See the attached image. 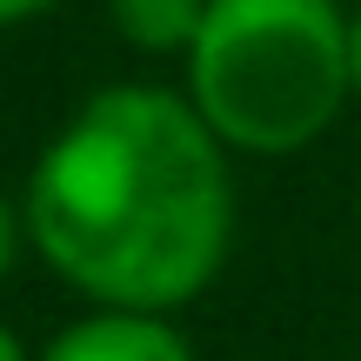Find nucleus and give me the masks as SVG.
Instances as JSON below:
<instances>
[{
    "instance_id": "f257e3e1",
    "label": "nucleus",
    "mask_w": 361,
    "mask_h": 361,
    "mask_svg": "<svg viewBox=\"0 0 361 361\" xmlns=\"http://www.w3.org/2000/svg\"><path fill=\"white\" fill-rule=\"evenodd\" d=\"M20 221L87 308L174 314L228 268L234 168L180 87L114 80L40 147Z\"/></svg>"
},
{
    "instance_id": "f03ea898",
    "label": "nucleus",
    "mask_w": 361,
    "mask_h": 361,
    "mask_svg": "<svg viewBox=\"0 0 361 361\" xmlns=\"http://www.w3.org/2000/svg\"><path fill=\"white\" fill-rule=\"evenodd\" d=\"M180 94L228 154L281 161L314 147L355 101L341 0H207L180 54Z\"/></svg>"
},
{
    "instance_id": "7ed1b4c3",
    "label": "nucleus",
    "mask_w": 361,
    "mask_h": 361,
    "mask_svg": "<svg viewBox=\"0 0 361 361\" xmlns=\"http://www.w3.org/2000/svg\"><path fill=\"white\" fill-rule=\"evenodd\" d=\"M34 361H194V341L154 308H87L54 328Z\"/></svg>"
},
{
    "instance_id": "20e7f679",
    "label": "nucleus",
    "mask_w": 361,
    "mask_h": 361,
    "mask_svg": "<svg viewBox=\"0 0 361 361\" xmlns=\"http://www.w3.org/2000/svg\"><path fill=\"white\" fill-rule=\"evenodd\" d=\"M201 13H207V0H107L114 34L147 61H180L201 34Z\"/></svg>"
},
{
    "instance_id": "39448f33",
    "label": "nucleus",
    "mask_w": 361,
    "mask_h": 361,
    "mask_svg": "<svg viewBox=\"0 0 361 361\" xmlns=\"http://www.w3.org/2000/svg\"><path fill=\"white\" fill-rule=\"evenodd\" d=\"M20 241H27V221H20V201H7V194H0V281H7L13 255H20Z\"/></svg>"
},
{
    "instance_id": "423d86ee",
    "label": "nucleus",
    "mask_w": 361,
    "mask_h": 361,
    "mask_svg": "<svg viewBox=\"0 0 361 361\" xmlns=\"http://www.w3.org/2000/svg\"><path fill=\"white\" fill-rule=\"evenodd\" d=\"M54 0H0V27H27V20H40Z\"/></svg>"
},
{
    "instance_id": "0eeeda50",
    "label": "nucleus",
    "mask_w": 361,
    "mask_h": 361,
    "mask_svg": "<svg viewBox=\"0 0 361 361\" xmlns=\"http://www.w3.org/2000/svg\"><path fill=\"white\" fill-rule=\"evenodd\" d=\"M348 80H355V101H361V7L348 13Z\"/></svg>"
},
{
    "instance_id": "6e6552de",
    "label": "nucleus",
    "mask_w": 361,
    "mask_h": 361,
    "mask_svg": "<svg viewBox=\"0 0 361 361\" xmlns=\"http://www.w3.org/2000/svg\"><path fill=\"white\" fill-rule=\"evenodd\" d=\"M0 361H34V348H27V341L13 335L7 322H0Z\"/></svg>"
},
{
    "instance_id": "1a4fd4ad",
    "label": "nucleus",
    "mask_w": 361,
    "mask_h": 361,
    "mask_svg": "<svg viewBox=\"0 0 361 361\" xmlns=\"http://www.w3.org/2000/svg\"><path fill=\"white\" fill-rule=\"evenodd\" d=\"M355 221H361V188H355Z\"/></svg>"
}]
</instances>
